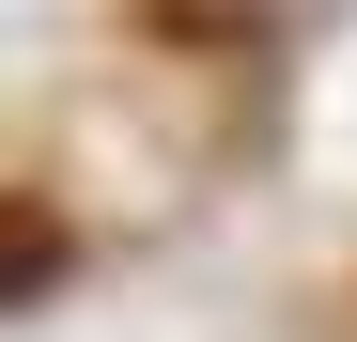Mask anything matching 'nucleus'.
Returning a JSON list of instances; mask_svg holds the SVG:
<instances>
[{
    "label": "nucleus",
    "instance_id": "obj_1",
    "mask_svg": "<svg viewBox=\"0 0 357 342\" xmlns=\"http://www.w3.org/2000/svg\"><path fill=\"white\" fill-rule=\"evenodd\" d=\"M63 265H78V234H63V202H31V187H0V311H16V296H47Z\"/></svg>",
    "mask_w": 357,
    "mask_h": 342
}]
</instances>
